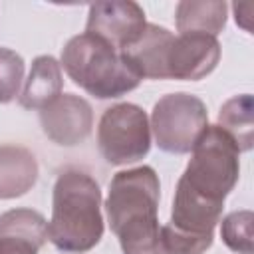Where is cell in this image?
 Instances as JSON below:
<instances>
[{"mask_svg": "<svg viewBox=\"0 0 254 254\" xmlns=\"http://www.w3.org/2000/svg\"><path fill=\"white\" fill-rule=\"evenodd\" d=\"M159 190V177L151 167L121 171L113 177L105 210L123 254H167L157 218Z\"/></svg>", "mask_w": 254, "mask_h": 254, "instance_id": "1", "label": "cell"}, {"mask_svg": "<svg viewBox=\"0 0 254 254\" xmlns=\"http://www.w3.org/2000/svg\"><path fill=\"white\" fill-rule=\"evenodd\" d=\"M103 236L101 190L83 171L67 169L54 185L48 240L62 252H87Z\"/></svg>", "mask_w": 254, "mask_h": 254, "instance_id": "2", "label": "cell"}, {"mask_svg": "<svg viewBox=\"0 0 254 254\" xmlns=\"http://www.w3.org/2000/svg\"><path fill=\"white\" fill-rule=\"evenodd\" d=\"M62 65L75 85L99 99L121 97L141 81L117 48L87 32L64 46Z\"/></svg>", "mask_w": 254, "mask_h": 254, "instance_id": "3", "label": "cell"}, {"mask_svg": "<svg viewBox=\"0 0 254 254\" xmlns=\"http://www.w3.org/2000/svg\"><path fill=\"white\" fill-rule=\"evenodd\" d=\"M238 153L236 143L226 131L218 125H208L194 143L192 157L177 185L202 200L224 206V198L240 175Z\"/></svg>", "mask_w": 254, "mask_h": 254, "instance_id": "4", "label": "cell"}, {"mask_svg": "<svg viewBox=\"0 0 254 254\" xmlns=\"http://www.w3.org/2000/svg\"><path fill=\"white\" fill-rule=\"evenodd\" d=\"M206 127L208 113L196 95L169 93L153 107L151 129L159 149L165 153H190Z\"/></svg>", "mask_w": 254, "mask_h": 254, "instance_id": "5", "label": "cell"}, {"mask_svg": "<svg viewBox=\"0 0 254 254\" xmlns=\"http://www.w3.org/2000/svg\"><path fill=\"white\" fill-rule=\"evenodd\" d=\"M97 147L111 165H127L143 159L151 147V125L145 111L133 103H119L99 119Z\"/></svg>", "mask_w": 254, "mask_h": 254, "instance_id": "6", "label": "cell"}, {"mask_svg": "<svg viewBox=\"0 0 254 254\" xmlns=\"http://www.w3.org/2000/svg\"><path fill=\"white\" fill-rule=\"evenodd\" d=\"M145 12L137 2H95L89 6L85 32L109 42L119 52L145 30Z\"/></svg>", "mask_w": 254, "mask_h": 254, "instance_id": "7", "label": "cell"}, {"mask_svg": "<svg viewBox=\"0 0 254 254\" xmlns=\"http://www.w3.org/2000/svg\"><path fill=\"white\" fill-rule=\"evenodd\" d=\"M220 60V44L206 34H181L173 40L167 56L169 79H202Z\"/></svg>", "mask_w": 254, "mask_h": 254, "instance_id": "8", "label": "cell"}, {"mask_svg": "<svg viewBox=\"0 0 254 254\" xmlns=\"http://www.w3.org/2000/svg\"><path fill=\"white\" fill-rule=\"evenodd\" d=\"M40 121L44 133L54 143L77 145L89 135L93 113L85 99L73 93H65L40 111Z\"/></svg>", "mask_w": 254, "mask_h": 254, "instance_id": "9", "label": "cell"}, {"mask_svg": "<svg viewBox=\"0 0 254 254\" xmlns=\"http://www.w3.org/2000/svg\"><path fill=\"white\" fill-rule=\"evenodd\" d=\"M175 36L157 24H147L143 34L121 50V56L129 67L143 79H169L167 75V56Z\"/></svg>", "mask_w": 254, "mask_h": 254, "instance_id": "10", "label": "cell"}, {"mask_svg": "<svg viewBox=\"0 0 254 254\" xmlns=\"http://www.w3.org/2000/svg\"><path fill=\"white\" fill-rule=\"evenodd\" d=\"M48 240L46 218L32 208L0 214V254H38Z\"/></svg>", "mask_w": 254, "mask_h": 254, "instance_id": "11", "label": "cell"}, {"mask_svg": "<svg viewBox=\"0 0 254 254\" xmlns=\"http://www.w3.org/2000/svg\"><path fill=\"white\" fill-rule=\"evenodd\" d=\"M38 179V163L32 151L20 145L0 147V198L26 194Z\"/></svg>", "mask_w": 254, "mask_h": 254, "instance_id": "12", "label": "cell"}, {"mask_svg": "<svg viewBox=\"0 0 254 254\" xmlns=\"http://www.w3.org/2000/svg\"><path fill=\"white\" fill-rule=\"evenodd\" d=\"M62 67L52 56H40L34 60L20 105L24 109H44L62 95Z\"/></svg>", "mask_w": 254, "mask_h": 254, "instance_id": "13", "label": "cell"}, {"mask_svg": "<svg viewBox=\"0 0 254 254\" xmlns=\"http://www.w3.org/2000/svg\"><path fill=\"white\" fill-rule=\"evenodd\" d=\"M226 24L224 2H179L177 4V30L181 34H206L214 36Z\"/></svg>", "mask_w": 254, "mask_h": 254, "instance_id": "14", "label": "cell"}, {"mask_svg": "<svg viewBox=\"0 0 254 254\" xmlns=\"http://www.w3.org/2000/svg\"><path fill=\"white\" fill-rule=\"evenodd\" d=\"M218 127L230 135L238 151L252 147V95L242 93L230 97L218 113Z\"/></svg>", "mask_w": 254, "mask_h": 254, "instance_id": "15", "label": "cell"}, {"mask_svg": "<svg viewBox=\"0 0 254 254\" xmlns=\"http://www.w3.org/2000/svg\"><path fill=\"white\" fill-rule=\"evenodd\" d=\"M220 236L224 244L238 254H252V212L234 210L220 226Z\"/></svg>", "mask_w": 254, "mask_h": 254, "instance_id": "16", "label": "cell"}, {"mask_svg": "<svg viewBox=\"0 0 254 254\" xmlns=\"http://www.w3.org/2000/svg\"><path fill=\"white\" fill-rule=\"evenodd\" d=\"M24 79V60L8 48H0V103H10L20 93Z\"/></svg>", "mask_w": 254, "mask_h": 254, "instance_id": "17", "label": "cell"}]
</instances>
